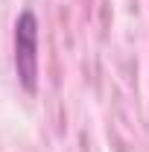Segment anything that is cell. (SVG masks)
Listing matches in <instances>:
<instances>
[{"label":"cell","instance_id":"obj_1","mask_svg":"<svg viewBox=\"0 0 149 152\" xmlns=\"http://www.w3.org/2000/svg\"><path fill=\"white\" fill-rule=\"evenodd\" d=\"M15 70L26 94L38 91V20L26 9L15 20Z\"/></svg>","mask_w":149,"mask_h":152}]
</instances>
